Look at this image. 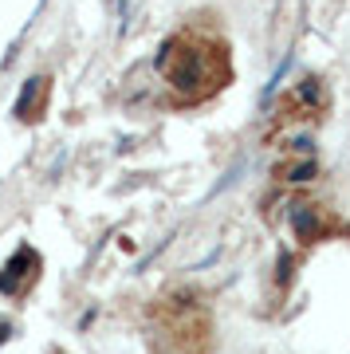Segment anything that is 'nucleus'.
I'll list each match as a JSON object with an SVG mask.
<instances>
[{
	"label": "nucleus",
	"instance_id": "nucleus-1",
	"mask_svg": "<svg viewBox=\"0 0 350 354\" xmlns=\"http://www.w3.org/2000/svg\"><path fill=\"white\" fill-rule=\"evenodd\" d=\"M217 59H221V51L209 48V44H201V39H185L177 36L169 39L158 55V71L165 75V83L177 91V95H185L189 102L205 99V95H213L221 87V75H217Z\"/></svg>",
	"mask_w": 350,
	"mask_h": 354
},
{
	"label": "nucleus",
	"instance_id": "nucleus-2",
	"mask_svg": "<svg viewBox=\"0 0 350 354\" xmlns=\"http://www.w3.org/2000/svg\"><path fill=\"white\" fill-rule=\"evenodd\" d=\"M291 228H295V236H300L303 244H315V241H323L326 232H331V221L323 216L319 205L295 201L291 205Z\"/></svg>",
	"mask_w": 350,
	"mask_h": 354
},
{
	"label": "nucleus",
	"instance_id": "nucleus-3",
	"mask_svg": "<svg viewBox=\"0 0 350 354\" xmlns=\"http://www.w3.org/2000/svg\"><path fill=\"white\" fill-rule=\"evenodd\" d=\"M36 252L32 248H20V252L4 264V272H0V291H8V295H16V291H24V283H32L36 279Z\"/></svg>",
	"mask_w": 350,
	"mask_h": 354
},
{
	"label": "nucleus",
	"instance_id": "nucleus-4",
	"mask_svg": "<svg viewBox=\"0 0 350 354\" xmlns=\"http://www.w3.org/2000/svg\"><path fill=\"white\" fill-rule=\"evenodd\" d=\"M48 91H51V79L48 75H39V79H32V83H28L24 91H20V102H16V114H20V118H32V122H36L39 114H44V102H48Z\"/></svg>",
	"mask_w": 350,
	"mask_h": 354
},
{
	"label": "nucleus",
	"instance_id": "nucleus-5",
	"mask_svg": "<svg viewBox=\"0 0 350 354\" xmlns=\"http://www.w3.org/2000/svg\"><path fill=\"white\" fill-rule=\"evenodd\" d=\"M323 102H326L323 79H315V75L300 79V83H295V91H291V106H300V111H319Z\"/></svg>",
	"mask_w": 350,
	"mask_h": 354
},
{
	"label": "nucleus",
	"instance_id": "nucleus-6",
	"mask_svg": "<svg viewBox=\"0 0 350 354\" xmlns=\"http://www.w3.org/2000/svg\"><path fill=\"white\" fill-rule=\"evenodd\" d=\"M275 177H284L291 185H307V181L319 177V165H315V158H295V162L275 165Z\"/></svg>",
	"mask_w": 350,
	"mask_h": 354
},
{
	"label": "nucleus",
	"instance_id": "nucleus-7",
	"mask_svg": "<svg viewBox=\"0 0 350 354\" xmlns=\"http://www.w3.org/2000/svg\"><path fill=\"white\" fill-rule=\"evenodd\" d=\"M275 279H279V283L291 279V256L288 252H279V260H275Z\"/></svg>",
	"mask_w": 350,
	"mask_h": 354
},
{
	"label": "nucleus",
	"instance_id": "nucleus-8",
	"mask_svg": "<svg viewBox=\"0 0 350 354\" xmlns=\"http://www.w3.org/2000/svg\"><path fill=\"white\" fill-rule=\"evenodd\" d=\"M8 330H12V323H0V342L8 339Z\"/></svg>",
	"mask_w": 350,
	"mask_h": 354
}]
</instances>
